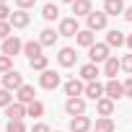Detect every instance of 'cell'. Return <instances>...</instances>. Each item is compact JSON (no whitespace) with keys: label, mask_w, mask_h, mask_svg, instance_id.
I'll return each instance as SVG.
<instances>
[{"label":"cell","mask_w":132,"mask_h":132,"mask_svg":"<svg viewBox=\"0 0 132 132\" xmlns=\"http://www.w3.org/2000/svg\"><path fill=\"white\" fill-rule=\"evenodd\" d=\"M124 96H127V98H132V78H127V80H124Z\"/></svg>","instance_id":"obj_37"},{"label":"cell","mask_w":132,"mask_h":132,"mask_svg":"<svg viewBox=\"0 0 132 132\" xmlns=\"http://www.w3.org/2000/svg\"><path fill=\"white\" fill-rule=\"evenodd\" d=\"M91 127H93V122H91V117H73L70 119V132H91Z\"/></svg>","instance_id":"obj_10"},{"label":"cell","mask_w":132,"mask_h":132,"mask_svg":"<svg viewBox=\"0 0 132 132\" xmlns=\"http://www.w3.org/2000/svg\"><path fill=\"white\" fill-rule=\"evenodd\" d=\"M34 96H36V91H34V86H26V83H23V86H21V88L16 91V98H18L21 104H26V106H29L31 101H36Z\"/></svg>","instance_id":"obj_17"},{"label":"cell","mask_w":132,"mask_h":132,"mask_svg":"<svg viewBox=\"0 0 132 132\" xmlns=\"http://www.w3.org/2000/svg\"><path fill=\"white\" fill-rule=\"evenodd\" d=\"M57 62L62 65V68H73V65L78 62V54H75V49H73V47H62V49L57 52Z\"/></svg>","instance_id":"obj_6"},{"label":"cell","mask_w":132,"mask_h":132,"mask_svg":"<svg viewBox=\"0 0 132 132\" xmlns=\"http://www.w3.org/2000/svg\"><path fill=\"white\" fill-rule=\"evenodd\" d=\"M0 5H5V0H0Z\"/></svg>","instance_id":"obj_41"},{"label":"cell","mask_w":132,"mask_h":132,"mask_svg":"<svg viewBox=\"0 0 132 132\" xmlns=\"http://www.w3.org/2000/svg\"><path fill=\"white\" fill-rule=\"evenodd\" d=\"M42 49H44V47H42V42H34V39H31V42H23V54H26L29 60L39 57V54H42Z\"/></svg>","instance_id":"obj_23"},{"label":"cell","mask_w":132,"mask_h":132,"mask_svg":"<svg viewBox=\"0 0 132 132\" xmlns=\"http://www.w3.org/2000/svg\"><path fill=\"white\" fill-rule=\"evenodd\" d=\"M0 52L8 54V57H16V54L23 52V42H21L18 36H8V39L3 42V47H0Z\"/></svg>","instance_id":"obj_3"},{"label":"cell","mask_w":132,"mask_h":132,"mask_svg":"<svg viewBox=\"0 0 132 132\" xmlns=\"http://www.w3.org/2000/svg\"><path fill=\"white\" fill-rule=\"evenodd\" d=\"M60 80H62V78H60L57 70H44V73L39 75V86H42L44 91H54V88L60 86Z\"/></svg>","instance_id":"obj_1"},{"label":"cell","mask_w":132,"mask_h":132,"mask_svg":"<svg viewBox=\"0 0 132 132\" xmlns=\"http://www.w3.org/2000/svg\"><path fill=\"white\" fill-rule=\"evenodd\" d=\"M119 62H122V70L124 73H132V54H124Z\"/></svg>","instance_id":"obj_33"},{"label":"cell","mask_w":132,"mask_h":132,"mask_svg":"<svg viewBox=\"0 0 132 132\" xmlns=\"http://www.w3.org/2000/svg\"><path fill=\"white\" fill-rule=\"evenodd\" d=\"M73 13H75V18H80V16H91L93 13V3H91V0H75V3H73Z\"/></svg>","instance_id":"obj_15"},{"label":"cell","mask_w":132,"mask_h":132,"mask_svg":"<svg viewBox=\"0 0 132 132\" xmlns=\"http://www.w3.org/2000/svg\"><path fill=\"white\" fill-rule=\"evenodd\" d=\"M0 21H11V8L8 5H0Z\"/></svg>","instance_id":"obj_35"},{"label":"cell","mask_w":132,"mask_h":132,"mask_svg":"<svg viewBox=\"0 0 132 132\" xmlns=\"http://www.w3.org/2000/svg\"><path fill=\"white\" fill-rule=\"evenodd\" d=\"M8 36H13V26L8 21H0V42H5Z\"/></svg>","instance_id":"obj_30"},{"label":"cell","mask_w":132,"mask_h":132,"mask_svg":"<svg viewBox=\"0 0 132 132\" xmlns=\"http://www.w3.org/2000/svg\"><path fill=\"white\" fill-rule=\"evenodd\" d=\"M101 73H98V65H93V62H88V65H83L80 68V78L86 80V83H91V80H96Z\"/></svg>","instance_id":"obj_21"},{"label":"cell","mask_w":132,"mask_h":132,"mask_svg":"<svg viewBox=\"0 0 132 132\" xmlns=\"http://www.w3.org/2000/svg\"><path fill=\"white\" fill-rule=\"evenodd\" d=\"M91 132H96V129H91Z\"/></svg>","instance_id":"obj_43"},{"label":"cell","mask_w":132,"mask_h":132,"mask_svg":"<svg viewBox=\"0 0 132 132\" xmlns=\"http://www.w3.org/2000/svg\"><path fill=\"white\" fill-rule=\"evenodd\" d=\"M42 16H44V21H57V18H60V8H57L54 3H47V5L42 8Z\"/></svg>","instance_id":"obj_25"},{"label":"cell","mask_w":132,"mask_h":132,"mask_svg":"<svg viewBox=\"0 0 132 132\" xmlns=\"http://www.w3.org/2000/svg\"><path fill=\"white\" fill-rule=\"evenodd\" d=\"M96 132H114L111 117H98V119H96Z\"/></svg>","instance_id":"obj_27"},{"label":"cell","mask_w":132,"mask_h":132,"mask_svg":"<svg viewBox=\"0 0 132 132\" xmlns=\"http://www.w3.org/2000/svg\"><path fill=\"white\" fill-rule=\"evenodd\" d=\"M83 96H88V98L98 101V98H104V96H106V88H104L98 80H91V83H86V93H83Z\"/></svg>","instance_id":"obj_12"},{"label":"cell","mask_w":132,"mask_h":132,"mask_svg":"<svg viewBox=\"0 0 132 132\" xmlns=\"http://www.w3.org/2000/svg\"><path fill=\"white\" fill-rule=\"evenodd\" d=\"M57 31L54 29H44L42 31V36H39V42H42V47H54V42H57Z\"/></svg>","instance_id":"obj_24"},{"label":"cell","mask_w":132,"mask_h":132,"mask_svg":"<svg viewBox=\"0 0 132 132\" xmlns=\"http://www.w3.org/2000/svg\"><path fill=\"white\" fill-rule=\"evenodd\" d=\"M124 18L132 23V5H129V8H124Z\"/></svg>","instance_id":"obj_38"},{"label":"cell","mask_w":132,"mask_h":132,"mask_svg":"<svg viewBox=\"0 0 132 132\" xmlns=\"http://www.w3.org/2000/svg\"><path fill=\"white\" fill-rule=\"evenodd\" d=\"M5 117H8V122H21V119L26 117V104L13 101L11 106H5Z\"/></svg>","instance_id":"obj_9"},{"label":"cell","mask_w":132,"mask_h":132,"mask_svg":"<svg viewBox=\"0 0 132 132\" xmlns=\"http://www.w3.org/2000/svg\"><path fill=\"white\" fill-rule=\"evenodd\" d=\"M127 47H129V49H132V34H129V36H127Z\"/></svg>","instance_id":"obj_39"},{"label":"cell","mask_w":132,"mask_h":132,"mask_svg":"<svg viewBox=\"0 0 132 132\" xmlns=\"http://www.w3.org/2000/svg\"><path fill=\"white\" fill-rule=\"evenodd\" d=\"M5 132H26V124H23V119H21V122H8Z\"/></svg>","instance_id":"obj_32"},{"label":"cell","mask_w":132,"mask_h":132,"mask_svg":"<svg viewBox=\"0 0 132 132\" xmlns=\"http://www.w3.org/2000/svg\"><path fill=\"white\" fill-rule=\"evenodd\" d=\"M104 13L106 16H124V0H104Z\"/></svg>","instance_id":"obj_18"},{"label":"cell","mask_w":132,"mask_h":132,"mask_svg":"<svg viewBox=\"0 0 132 132\" xmlns=\"http://www.w3.org/2000/svg\"><path fill=\"white\" fill-rule=\"evenodd\" d=\"M11 70H13V57L0 54V73H11Z\"/></svg>","instance_id":"obj_29"},{"label":"cell","mask_w":132,"mask_h":132,"mask_svg":"<svg viewBox=\"0 0 132 132\" xmlns=\"http://www.w3.org/2000/svg\"><path fill=\"white\" fill-rule=\"evenodd\" d=\"M29 65L34 70H39V73H44V70H49L47 65H49V57L47 54H39V57H34V60H29Z\"/></svg>","instance_id":"obj_26"},{"label":"cell","mask_w":132,"mask_h":132,"mask_svg":"<svg viewBox=\"0 0 132 132\" xmlns=\"http://www.w3.org/2000/svg\"><path fill=\"white\" fill-rule=\"evenodd\" d=\"M31 132H52V129H49L44 122H39V124H34V127H31Z\"/></svg>","instance_id":"obj_36"},{"label":"cell","mask_w":132,"mask_h":132,"mask_svg":"<svg viewBox=\"0 0 132 132\" xmlns=\"http://www.w3.org/2000/svg\"><path fill=\"white\" fill-rule=\"evenodd\" d=\"M29 21H31V16H29L26 11H21V8H18L16 13H11V21H8V23H11L13 29H26V26H29Z\"/></svg>","instance_id":"obj_14"},{"label":"cell","mask_w":132,"mask_h":132,"mask_svg":"<svg viewBox=\"0 0 132 132\" xmlns=\"http://www.w3.org/2000/svg\"><path fill=\"white\" fill-rule=\"evenodd\" d=\"M86 21H88V29H91V31H101V29H106L109 16H106L104 11H93V13H91Z\"/></svg>","instance_id":"obj_7"},{"label":"cell","mask_w":132,"mask_h":132,"mask_svg":"<svg viewBox=\"0 0 132 132\" xmlns=\"http://www.w3.org/2000/svg\"><path fill=\"white\" fill-rule=\"evenodd\" d=\"M54 132H60V129H54Z\"/></svg>","instance_id":"obj_42"},{"label":"cell","mask_w":132,"mask_h":132,"mask_svg":"<svg viewBox=\"0 0 132 132\" xmlns=\"http://www.w3.org/2000/svg\"><path fill=\"white\" fill-rule=\"evenodd\" d=\"M75 42H78L80 47H86V49H91V47L96 44V34H93L91 29H80V31H78V36H75Z\"/></svg>","instance_id":"obj_16"},{"label":"cell","mask_w":132,"mask_h":132,"mask_svg":"<svg viewBox=\"0 0 132 132\" xmlns=\"http://www.w3.org/2000/svg\"><path fill=\"white\" fill-rule=\"evenodd\" d=\"M62 3H70V5H73V3H75V0H62Z\"/></svg>","instance_id":"obj_40"},{"label":"cell","mask_w":132,"mask_h":132,"mask_svg":"<svg viewBox=\"0 0 132 132\" xmlns=\"http://www.w3.org/2000/svg\"><path fill=\"white\" fill-rule=\"evenodd\" d=\"M21 86H23V75H21L18 70H11V73L3 75V88H8V91H18Z\"/></svg>","instance_id":"obj_8"},{"label":"cell","mask_w":132,"mask_h":132,"mask_svg":"<svg viewBox=\"0 0 132 132\" xmlns=\"http://www.w3.org/2000/svg\"><path fill=\"white\" fill-rule=\"evenodd\" d=\"M119 70H122V62H119V60H117V57H109V60H106V62H104V75H106V78H109V80H114V78H117V73H119Z\"/></svg>","instance_id":"obj_19"},{"label":"cell","mask_w":132,"mask_h":132,"mask_svg":"<svg viewBox=\"0 0 132 132\" xmlns=\"http://www.w3.org/2000/svg\"><path fill=\"white\" fill-rule=\"evenodd\" d=\"M65 111H68L70 117H83L86 114V98H80V96L68 98V101H65Z\"/></svg>","instance_id":"obj_5"},{"label":"cell","mask_w":132,"mask_h":132,"mask_svg":"<svg viewBox=\"0 0 132 132\" xmlns=\"http://www.w3.org/2000/svg\"><path fill=\"white\" fill-rule=\"evenodd\" d=\"M11 104H13V96H11V91H8V88H0V106L5 109V106H11Z\"/></svg>","instance_id":"obj_31"},{"label":"cell","mask_w":132,"mask_h":132,"mask_svg":"<svg viewBox=\"0 0 132 132\" xmlns=\"http://www.w3.org/2000/svg\"><path fill=\"white\" fill-rule=\"evenodd\" d=\"M34 3H36V0H16V5H18L21 11H26V8H34Z\"/></svg>","instance_id":"obj_34"},{"label":"cell","mask_w":132,"mask_h":132,"mask_svg":"<svg viewBox=\"0 0 132 132\" xmlns=\"http://www.w3.org/2000/svg\"><path fill=\"white\" fill-rule=\"evenodd\" d=\"M106 44H109V47H122V44H127V36H124L122 31L111 29V31H106Z\"/></svg>","instance_id":"obj_22"},{"label":"cell","mask_w":132,"mask_h":132,"mask_svg":"<svg viewBox=\"0 0 132 132\" xmlns=\"http://www.w3.org/2000/svg\"><path fill=\"white\" fill-rule=\"evenodd\" d=\"M104 88H106V98H111V101H117V98H122V96H124V83H119L117 78H114V80H109Z\"/></svg>","instance_id":"obj_13"},{"label":"cell","mask_w":132,"mask_h":132,"mask_svg":"<svg viewBox=\"0 0 132 132\" xmlns=\"http://www.w3.org/2000/svg\"><path fill=\"white\" fill-rule=\"evenodd\" d=\"M88 57H91L93 65H98V62L104 65V62L111 57V54H109V44H93V47L88 49Z\"/></svg>","instance_id":"obj_4"},{"label":"cell","mask_w":132,"mask_h":132,"mask_svg":"<svg viewBox=\"0 0 132 132\" xmlns=\"http://www.w3.org/2000/svg\"><path fill=\"white\" fill-rule=\"evenodd\" d=\"M42 114H44V104L42 101H31L26 106V117H42Z\"/></svg>","instance_id":"obj_28"},{"label":"cell","mask_w":132,"mask_h":132,"mask_svg":"<svg viewBox=\"0 0 132 132\" xmlns=\"http://www.w3.org/2000/svg\"><path fill=\"white\" fill-rule=\"evenodd\" d=\"M96 111H98V117H111V114H114V101L106 98V96L98 98V101H96Z\"/></svg>","instance_id":"obj_20"},{"label":"cell","mask_w":132,"mask_h":132,"mask_svg":"<svg viewBox=\"0 0 132 132\" xmlns=\"http://www.w3.org/2000/svg\"><path fill=\"white\" fill-rule=\"evenodd\" d=\"M83 93H86L83 80L73 78V80H68V83H65V96H68V98H75V96H83Z\"/></svg>","instance_id":"obj_11"},{"label":"cell","mask_w":132,"mask_h":132,"mask_svg":"<svg viewBox=\"0 0 132 132\" xmlns=\"http://www.w3.org/2000/svg\"><path fill=\"white\" fill-rule=\"evenodd\" d=\"M78 31H80V26H78V18L75 16L73 18H62L60 26H57V34L60 36H78Z\"/></svg>","instance_id":"obj_2"}]
</instances>
